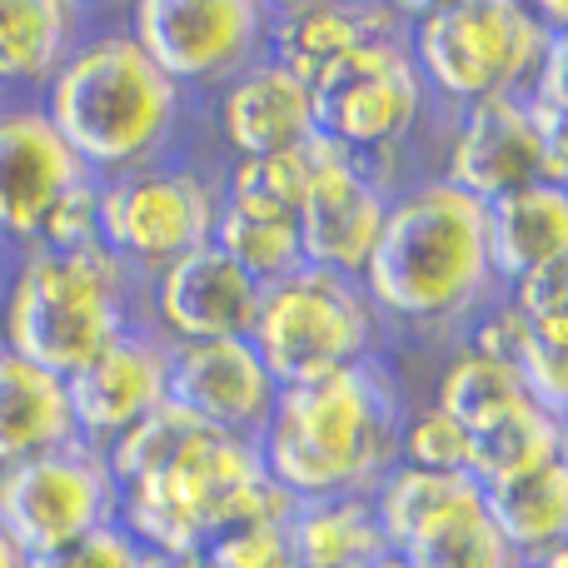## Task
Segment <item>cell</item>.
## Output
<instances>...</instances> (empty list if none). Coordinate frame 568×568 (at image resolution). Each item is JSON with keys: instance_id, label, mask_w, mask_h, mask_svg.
Wrapping results in <instances>:
<instances>
[{"instance_id": "cell-2", "label": "cell", "mask_w": 568, "mask_h": 568, "mask_svg": "<svg viewBox=\"0 0 568 568\" xmlns=\"http://www.w3.org/2000/svg\"><path fill=\"white\" fill-rule=\"evenodd\" d=\"M359 284L389 339L444 349L459 344L464 329L504 294L484 205L439 175L404 180Z\"/></svg>"}, {"instance_id": "cell-27", "label": "cell", "mask_w": 568, "mask_h": 568, "mask_svg": "<svg viewBox=\"0 0 568 568\" xmlns=\"http://www.w3.org/2000/svg\"><path fill=\"white\" fill-rule=\"evenodd\" d=\"M394 554L404 559V568H524L519 554L494 529L479 489H469L459 504H449L439 519H429Z\"/></svg>"}, {"instance_id": "cell-11", "label": "cell", "mask_w": 568, "mask_h": 568, "mask_svg": "<svg viewBox=\"0 0 568 568\" xmlns=\"http://www.w3.org/2000/svg\"><path fill=\"white\" fill-rule=\"evenodd\" d=\"M115 504L120 494L105 454L85 439L0 469V529L26 559L60 549L100 524H115Z\"/></svg>"}, {"instance_id": "cell-25", "label": "cell", "mask_w": 568, "mask_h": 568, "mask_svg": "<svg viewBox=\"0 0 568 568\" xmlns=\"http://www.w3.org/2000/svg\"><path fill=\"white\" fill-rule=\"evenodd\" d=\"M554 459H568V424L559 414L539 409V404H514L509 414L489 419L484 429L469 434V474L479 489L504 479H519V474H534Z\"/></svg>"}, {"instance_id": "cell-33", "label": "cell", "mask_w": 568, "mask_h": 568, "mask_svg": "<svg viewBox=\"0 0 568 568\" xmlns=\"http://www.w3.org/2000/svg\"><path fill=\"white\" fill-rule=\"evenodd\" d=\"M519 105L529 110L534 130L549 145H568V36H554L549 55L539 60L534 80L524 85Z\"/></svg>"}, {"instance_id": "cell-5", "label": "cell", "mask_w": 568, "mask_h": 568, "mask_svg": "<svg viewBox=\"0 0 568 568\" xmlns=\"http://www.w3.org/2000/svg\"><path fill=\"white\" fill-rule=\"evenodd\" d=\"M135 324H145L140 275H130L105 245L75 255L45 245L10 250L0 280V349L65 379Z\"/></svg>"}, {"instance_id": "cell-1", "label": "cell", "mask_w": 568, "mask_h": 568, "mask_svg": "<svg viewBox=\"0 0 568 568\" xmlns=\"http://www.w3.org/2000/svg\"><path fill=\"white\" fill-rule=\"evenodd\" d=\"M100 454L120 494L115 524L145 554H200L235 524H280L294 514V499L260 464L255 439L205 429L175 404H160Z\"/></svg>"}, {"instance_id": "cell-7", "label": "cell", "mask_w": 568, "mask_h": 568, "mask_svg": "<svg viewBox=\"0 0 568 568\" xmlns=\"http://www.w3.org/2000/svg\"><path fill=\"white\" fill-rule=\"evenodd\" d=\"M310 105H314V135L329 145L349 150L369 170H379L394 190L404 185V160H409L414 140L434 130L439 105L429 100L414 55L404 36L374 40V45L349 50L334 60L329 70L310 80Z\"/></svg>"}, {"instance_id": "cell-21", "label": "cell", "mask_w": 568, "mask_h": 568, "mask_svg": "<svg viewBox=\"0 0 568 568\" xmlns=\"http://www.w3.org/2000/svg\"><path fill=\"white\" fill-rule=\"evenodd\" d=\"M80 439L65 379L0 349V469Z\"/></svg>"}, {"instance_id": "cell-15", "label": "cell", "mask_w": 568, "mask_h": 568, "mask_svg": "<svg viewBox=\"0 0 568 568\" xmlns=\"http://www.w3.org/2000/svg\"><path fill=\"white\" fill-rule=\"evenodd\" d=\"M85 175L40 100H0V240L10 250L36 245L55 200Z\"/></svg>"}, {"instance_id": "cell-12", "label": "cell", "mask_w": 568, "mask_h": 568, "mask_svg": "<svg viewBox=\"0 0 568 568\" xmlns=\"http://www.w3.org/2000/svg\"><path fill=\"white\" fill-rule=\"evenodd\" d=\"M434 135H439V165L429 175L449 180L479 205L524 185H564L568 175V145H549L534 130L519 95L439 110Z\"/></svg>"}, {"instance_id": "cell-26", "label": "cell", "mask_w": 568, "mask_h": 568, "mask_svg": "<svg viewBox=\"0 0 568 568\" xmlns=\"http://www.w3.org/2000/svg\"><path fill=\"white\" fill-rule=\"evenodd\" d=\"M210 245L235 260L255 284L284 280L290 270L304 265L294 210L265 205V200H245V195H220Z\"/></svg>"}, {"instance_id": "cell-35", "label": "cell", "mask_w": 568, "mask_h": 568, "mask_svg": "<svg viewBox=\"0 0 568 568\" xmlns=\"http://www.w3.org/2000/svg\"><path fill=\"white\" fill-rule=\"evenodd\" d=\"M36 245L60 250V255H75V250H95L100 245V180L85 175L55 200L45 230H40Z\"/></svg>"}, {"instance_id": "cell-32", "label": "cell", "mask_w": 568, "mask_h": 568, "mask_svg": "<svg viewBox=\"0 0 568 568\" xmlns=\"http://www.w3.org/2000/svg\"><path fill=\"white\" fill-rule=\"evenodd\" d=\"M504 300L524 314V324L534 334L568 344V260H554V265L534 270V275L504 284Z\"/></svg>"}, {"instance_id": "cell-22", "label": "cell", "mask_w": 568, "mask_h": 568, "mask_svg": "<svg viewBox=\"0 0 568 568\" xmlns=\"http://www.w3.org/2000/svg\"><path fill=\"white\" fill-rule=\"evenodd\" d=\"M499 284L568 260V185H524L484 205Z\"/></svg>"}, {"instance_id": "cell-38", "label": "cell", "mask_w": 568, "mask_h": 568, "mask_svg": "<svg viewBox=\"0 0 568 568\" xmlns=\"http://www.w3.org/2000/svg\"><path fill=\"white\" fill-rule=\"evenodd\" d=\"M0 568H26V554L16 549V544H10V534L0 529Z\"/></svg>"}, {"instance_id": "cell-29", "label": "cell", "mask_w": 568, "mask_h": 568, "mask_svg": "<svg viewBox=\"0 0 568 568\" xmlns=\"http://www.w3.org/2000/svg\"><path fill=\"white\" fill-rule=\"evenodd\" d=\"M215 175H220V195H245L280 210H300L314 175V140L260 160H215Z\"/></svg>"}, {"instance_id": "cell-36", "label": "cell", "mask_w": 568, "mask_h": 568, "mask_svg": "<svg viewBox=\"0 0 568 568\" xmlns=\"http://www.w3.org/2000/svg\"><path fill=\"white\" fill-rule=\"evenodd\" d=\"M140 554L145 549L120 524H100V529L80 534V539L60 544V549L30 554L26 568H140Z\"/></svg>"}, {"instance_id": "cell-14", "label": "cell", "mask_w": 568, "mask_h": 568, "mask_svg": "<svg viewBox=\"0 0 568 568\" xmlns=\"http://www.w3.org/2000/svg\"><path fill=\"white\" fill-rule=\"evenodd\" d=\"M260 310V284L215 245L170 260L140 280V314L165 344L250 339Z\"/></svg>"}, {"instance_id": "cell-9", "label": "cell", "mask_w": 568, "mask_h": 568, "mask_svg": "<svg viewBox=\"0 0 568 568\" xmlns=\"http://www.w3.org/2000/svg\"><path fill=\"white\" fill-rule=\"evenodd\" d=\"M220 210L215 160L175 155L130 175L100 180V245L130 270L155 275L170 260L210 245Z\"/></svg>"}, {"instance_id": "cell-30", "label": "cell", "mask_w": 568, "mask_h": 568, "mask_svg": "<svg viewBox=\"0 0 568 568\" xmlns=\"http://www.w3.org/2000/svg\"><path fill=\"white\" fill-rule=\"evenodd\" d=\"M399 464L409 469H429V474H464L469 464V434L439 414L429 399H409L399 424Z\"/></svg>"}, {"instance_id": "cell-31", "label": "cell", "mask_w": 568, "mask_h": 568, "mask_svg": "<svg viewBox=\"0 0 568 568\" xmlns=\"http://www.w3.org/2000/svg\"><path fill=\"white\" fill-rule=\"evenodd\" d=\"M205 568H300L290 544V519L280 524H235V529L215 534L200 549Z\"/></svg>"}, {"instance_id": "cell-16", "label": "cell", "mask_w": 568, "mask_h": 568, "mask_svg": "<svg viewBox=\"0 0 568 568\" xmlns=\"http://www.w3.org/2000/svg\"><path fill=\"white\" fill-rule=\"evenodd\" d=\"M70 414H75V434L95 449L170 404V344L160 339L150 324H135L120 334L115 344L85 359L75 374H65Z\"/></svg>"}, {"instance_id": "cell-39", "label": "cell", "mask_w": 568, "mask_h": 568, "mask_svg": "<svg viewBox=\"0 0 568 568\" xmlns=\"http://www.w3.org/2000/svg\"><path fill=\"white\" fill-rule=\"evenodd\" d=\"M369 568H404V559H399V554H384V559H374Z\"/></svg>"}, {"instance_id": "cell-34", "label": "cell", "mask_w": 568, "mask_h": 568, "mask_svg": "<svg viewBox=\"0 0 568 568\" xmlns=\"http://www.w3.org/2000/svg\"><path fill=\"white\" fill-rule=\"evenodd\" d=\"M509 369L519 374L529 404H539V409H549V414L564 419V409H568V344L544 339V334L529 329Z\"/></svg>"}, {"instance_id": "cell-37", "label": "cell", "mask_w": 568, "mask_h": 568, "mask_svg": "<svg viewBox=\"0 0 568 568\" xmlns=\"http://www.w3.org/2000/svg\"><path fill=\"white\" fill-rule=\"evenodd\" d=\"M140 568H205L200 554H140Z\"/></svg>"}, {"instance_id": "cell-13", "label": "cell", "mask_w": 568, "mask_h": 568, "mask_svg": "<svg viewBox=\"0 0 568 568\" xmlns=\"http://www.w3.org/2000/svg\"><path fill=\"white\" fill-rule=\"evenodd\" d=\"M389 200L394 185L379 170L314 135V175L300 210H294L304 265L359 280L374 245H379L384 220H389Z\"/></svg>"}, {"instance_id": "cell-8", "label": "cell", "mask_w": 568, "mask_h": 568, "mask_svg": "<svg viewBox=\"0 0 568 568\" xmlns=\"http://www.w3.org/2000/svg\"><path fill=\"white\" fill-rule=\"evenodd\" d=\"M250 344L275 374L280 389L339 374L374 354H389L379 314L359 280L334 270L300 265L284 280L260 284V310L250 324Z\"/></svg>"}, {"instance_id": "cell-18", "label": "cell", "mask_w": 568, "mask_h": 568, "mask_svg": "<svg viewBox=\"0 0 568 568\" xmlns=\"http://www.w3.org/2000/svg\"><path fill=\"white\" fill-rule=\"evenodd\" d=\"M200 115H210L205 125L215 130V160H260L314 140L310 85L270 55L235 75L220 95H210Z\"/></svg>"}, {"instance_id": "cell-20", "label": "cell", "mask_w": 568, "mask_h": 568, "mask_svg": "<svg viewBox=\"0 0 568 568\" xmlns=\"http://www.w3.org/2000/svg\"><path fill=\"white\" fill-rule=\"evenodd\" d=\"M95 16L85 0H0V100H40Z\"/></svg>"}, {"instance_id": "cell-40", "label": "cell", "mask_w": 568, "mask_h": 568, "mask_svg": "<svg viewBox=\"0 0 568 568\" xmlns=\"http://www.w3.org/2000/svg\"><path fill=\"white\" fill-rule=\"evenodd\" d=\"M6 270H10V245L0 240V280H6Z\"/></svg>"}, {"instance_id": "cell-23", "label": "cell", "mask_w": 568, "mask_h": 568, "mask_svg": "<svg viewBox=\"0 0 568 568\" xmlns=\"http://www.w3.org/2000/svg\"><path fill=\"white\" fill-rule=\"evenodd\" d=\"M479 494L494 529L519 554V564H534L539 554L568 544V459H554L534 474H519V479L489 484Z\"/></svg>"}, {"instance_id": "cell-17", "label": "cell", "mask_w": 568, "mask_h": 568, "mask_svg": "<svg viewBox=\"0 0 568 568\" xmlns=\"http://www.w3.org/2000/svg\"><path fill=\"white\" fill-rule=\"evenodd\" d=\"M275 399L280 384L250 339L170 344V404L205 429L255 439Z\"/></svg>"}, {"instance_id": "cell-10", "label": "cell", "mask_w": 568, "mask_h": 568, "mask_svg": "<svg viewBox=\"0 0 568 568\" xmlns=\"http://www.w3.org/2000/svg\"><path fill=\"white\" fill-rule=\"evenodd\" d=\"M120 20L160 75L200 110L265 60L270 0H135Z\"/></svg>"}, {"instance_id": "cell-19", "label": "cell", "mask_w": 568, "mask_h": 568, "mask_svg": "<svg viewBox=\"0 0 568 568\" xmlns=\"http://www.w3.org/2000/svg\"><path fill=\"white\" fill-rule=\"evenodd\" d=\"M404 30H409V6L399 0H284L270 6L265 55L310 85L349 50L394 40Z\"/></svg>"}, {"instance_id": "cell-28", "label": "cell", "mask_w": 568, "mask_h": 568, "mask_svg": "<svg viewBox=\"0 0 568 568\" xmlns=\"http://www.w3.org/2000/svg\"><path fill=\"white\" fill-rule=\"evenodd\" d=\"M524 399H529V394H524L519 374H514L509 364L489 359V354H474V349H464V344L444 349V364L429 389V404L439 414H449L464 434L484 429L489 419L509 414L514 404H524Z\"/></svg>"}, {"instance_id": "cell-3", "label": "cell", "mask_w": 568, "mask_h": 568, "mask_svg": "<svg viewBox=\"0 0 568 568\" xmlns=\"http://www.w3.org/2000/svg\"><path fill=\"white\" fill-rule=\"evenodd\" d=\"M40 110L95 180L185 155L200 125V110L135 45L120 10H100L85 40L40 90Z\"/></svg>"}, {"instance_id": "cell-6", "label": "cell", "mask_w": 568, "mask_h": 568, "mask_svg": "<svg viewBox=\"0 0 568 568\" xmlns=\"http://www.w3.org/2000/svg\"><path fill=\"white\" fill-rule=\"evenodd\" d=\"M554 36L568 30H549L524 0H429L409 6L404 45L434 105L464 110L479 100L524 95Z\"/></svg>"}, {"instance_id": "cell-24", "label": "cell", "mask_w": 568, "mask_h": 568, "mask_svg": "<svg viewBox=\"0 0 568 568\" xmlns=\"http://www.w3.org/2000/svg\"><path fill=\"white\" fill-rule=\"evenodd\" d=\"M290 544L300 568H369L389 554L369 494L300 499L290 514Z\"/></svg>"}, {"instance_id": "cell-4", "label": "cell", "mask_w": 568, "mask_h": 568, "mask_svg": "<svg viewBox=\"0 0 568 568\" xmlns=\"http://www.w3.org/2000/svg\"><path fill=\"white\" fill-rule=\"evenodd\" d=\"M409 409L399 369L374 354L339 374L280 389L255 449L265 474L300 499L369 494L399 464V424Z\"/></svg>"}]
</instances>
